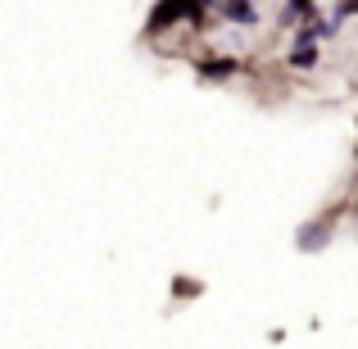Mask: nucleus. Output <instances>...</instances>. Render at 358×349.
<instances>
[{"mask_svg": "<svg viewBox=\"0 0 358 349\" xmlns=\"http://www.w3.org/2000/svg\"><path fill=\"white\" fill-rule=\"evenodd\" d=\"M231 69H236L231 59H213V64H204V78H227Z\"/></svg>", "mask_w": 358, "mask_h": 349, "instance_id": "f257e3e1", "label": "nucleus"}, {"mask_svg": "<svg viewBox=\"0 0 358 349\" xmlns=\"http://www.w3.org/2000/svg\"><path fill=\"white\" fill-rule=\"evenodd\" d=\"M227 18H236V23H254V5H227Z\"/></svg>", "mask_w": 358, "mask_h": 349, "instance_id": "f03ea898", "label": "nucleus"}, {"mask_svg": "<svg viewBox=\"0 0 358 349\" xmlns=\"http://www.w3.org/2000/svg\"><path fill=\"white\" fill-rule=\"evenodd\" d=\"M313 59H317L313 50H295V64H299V69H308V64H313Z\"/></svg>", "mask_w": 358, "mask_h": 349, "instance_id": "7ed1b4c3", "label": "nucleus"}]
</instances>
